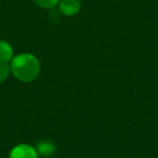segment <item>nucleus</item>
Here are the masks:
<instances>
[{
	"instance_id": "obj_1",
	"label": "nucleus",
	"mask_w": 158,
	"mask_h": 158,
	"mask_svg": "<svg viewBox=\"0 0 158 158\" xmlns=\"http://www.w3.org/2000/svg\"><path fill=\"white\" fill-rule=\"evenodd\" d=\"M10 68L14 76L24 82L32 81L40 73V63L37 57L29 53H23L13 57Z\"/></svg>"
},
{
	"instance_id": "obj_2",
	"label": "nucleus",
	"mask_w": 158,
	"mask_h": 158,
	"mask_svg": "<svg viewBox=\"0 0 158 158\" xmlns=\"http://www.w3.org/2000/svg\"><path fill=\"white\" fill-rule=\"evenodd\" d=\"M8 158H38V154L35 148L22 143L15 146L11 150Z\"/></svg>"
},
{
	"instance_id": "obj_3",
	"label": "nucleus",
	"mask_w": 158,
	"mask_h": 158,
	"mask_svg": "<svg viewBox=\"0 0 158 158\" xmlns=\"http://www.w3.org/2000/svg\"><path fill=\"white\" fill-rule=\"evenodd\" d=\"M81 7L80 0H61L59 9L62 14L66 16H73L77 14Z\"/></svg>"
},
{
	"instance_id": "obj_4",
	"label": "nucleus",
	"mask_w": 158,
	"mask_h": 158,
	"mask_svg": "<svg viewBox=\"0 0 158 158\" xmlns=\"http://www.w3.org/2000/svg\"><path fill=\"white\" fill-rule=\"evenodd\" d=\"M35 150L38 155L44 157H49L55 154L56 145L49 141H41L36 144Z\"/></svg>"
},
{
	"instance_id": "obj_5",
	"label": "nucleus",
	"mask_w": 158,
	"mask_h": 158,
	"mask_svg": "<svg viewBox=\"0 0 158 158\" xmlns=\"http://www.w3.org/2000/svg\"><path fill=\"white\" fill-rule=\"evenodd\" d=\"M13 49L10 44L5 41L0 40V61L8 62L12 59Z\"/></svg>"
},
{
	"instance_id": "obj_6",
	"label": "nucleus",
	"mask_w": 158,
	"mask_h": 158,
	"mask_svg": "<svg viewBox=\"0 0 158 158\" xmlns=\"http://www.w3.org/2000/svg\"><path fill=\"white\" fill-rule=\"evenodd\" d=\"M11 71L10 65L6 61H0V82H3L7 79Z\"/></svg>"
},
{
	"instance_id": "obj_7",
	"label": "nucleus",
	"mask_w": 158,
	"mask_h": 158,
	"mask_svg": "<svg viewBox=\"0 0 158 158\" xmlns=\"http://www.w3.org/2000/svg\"><path fill=\"white\" fill-rule=\"evenodd\" d=\"M35 3L44 8H53L58 2L59 0H34Z\"/></svg>"
}]
</instances>
